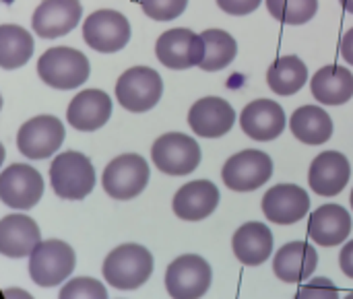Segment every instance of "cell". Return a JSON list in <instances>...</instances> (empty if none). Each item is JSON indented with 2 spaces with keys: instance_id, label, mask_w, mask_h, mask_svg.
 I'll return each instance as SVG.
<instances>
[{
  "instance_id": "1",
  "label": "cell",
  "mask_w": 353,
  "mask_h": 299,
  "mask_svg": "<svg viewBox=\"0 0 353 299\" xmlns=\"http://www.w3.org/2000/svg\"><path fill=\"white\" fill-rule=\"evenodd\" d=\"M103 279L122 291H132L145 285L153 273V254L139 244H122L103 260Z\"/></svg>"
},
{
  "instance_id": "2",
  "label": "cell",
  "mask_w": 353,
  "mask_h": 299,
  "mask_svg": "<svg viewBox=\"0 0 353 299\" xmlns=\"http://www.w3.org/2000/svg\"><path fill=\"white\" fill-rule=\"evenodd\" d=\"M50 184L62 200H83L95 186V169L87 155L79 151L60 153L50 165Z\"/></svg>"
},
{
  "instance_id": "3",
  "label": "cell",
  "mask_w": 353,
  "mask_h": 299,
  "mask_svg": "<svg viewBox=\"0 0 353 299\" xmlns=\"http://www.w3.org/2000/svg\"><path fill=\"white\" fill-rule=\"evenodd\" d=\"M91 66L83 52L66 45L50 48L37 60L39 79L54 89H77L89 79Z\"/></svg>"
},
{
  "instance_id": "4",
  "label": "cell",
  "mask_w": 353,
  "mask_h": 299,
  "mask_svg": "<svg viewBox=\"0 0 353 299\" xmlns=\"http://www.w3.org/2000/svg\"><path fill=\"white\" fill-rule=\"evenodd\" d=\"M163 95V81L157 70L149 66H134L120 74L116 81V99L118 103L132 112L143 114L153 110Z\"/></svg>"
},
{
  "instance_id": "5",
  "label": "cell",
  "mask_w": 353,
  "mask_h": 299,
  "mask_svg": "<svg viewBox=\"0 0 353 299\" xmlns=\"http://www.w3.org/2000/svg\"><path fill=\"white\" fill-rule=\"evenodd\" d=\"M74 250L62 240H46L29 256V277L39 287H56L74 271Z\"/></svg>"
},
{
  "instance_id": "6",
  "label": "cell",
  "mask_w": 353,
  "mask_h": 299,
  "mask_svg": "<svg viewBox=\"0 0 353 299\" xmlns=\"http://www.w3.org/2000/svg\"><path fill=\"white\" fill-rule=\"evenodd\" d=\"M149 184V165L137 153L118 155L108 163L101 176V186L114 200H132Z\"/></svg>"
},
{
  "instance_id": "7",
  "label": "cell",
  "mask_w": 353,
  "mask_h": 299,
  "mask_svg": "<svg viewBox=\"0 0 353 299\" xmlns=\"http://www.w3.org/2000/svg\"><path fill=\"white\" fill-rule=\"evenodd\" d=\"M213 271L199 254L178 256L165 271V289L172 299H201L211 287Z\"/></svg>"
},
{
  "instance_id": "8",
  "label": "cell",
  "mask_w": 353,
  "mask_h": 299,
  "mask_svg": "<svg viewBox=\"0 0 353 299\" xmlns=\"http://www.w3.org/2000/svg\"><path fill=\"white\" fill-rule=\"evenodd\" d=\"M153 165L168 176H188L201 163V147L182 132L161 134L151 147Z\"/></svg>"
},
{
  "instance_id": "9",
  "label": "cell",
  "mask_w": 353,
  "mask_h": 299,
  "mask_svg": "<svg viewBox=\"0 0 353 299\" xmlns=\"http://www.w3.org/2000/svg\"><path fill=\"white\" fill-rule=\"evenodd\" d=\"M271 176H273V159L259 149H244L232 155L221 169L223 184L236 192L259 190L271 180Z\"/></svg>"
},
{
  "instance_id": "10",
  "label": "cell",
  "mask_w": 353,
  "mask_h": 299,
  "mask_svg": "<svg viewBox=\"0 0 353 299\" xmlns=\"http://www.w3.org/2000/svg\"><path fill=\"white\" fill-rule=\"evenodd\" d=\"M205 52H207V45H205L203 35L186 27L163 31L155 43L157 60L172 70H186L192 66H201Z\"/></svg>"
},
{
  "instance_id": "11",
  "label": "cell",
  "mask_w": 353,
  "mask_h": 299,
  "mask_svg": "<svg viewBox=\"0 0 353 299\" xmlns=\"http://www.w3.org/2000/svg\"><path fill=\"white\" fill-rule=\"evenodd\" d=\"M83 39L89 48L101 54L120 52L130 39L128 19L112 8L91 12L83 23Z\"/></svg>"
},
{
  "instance_id": "12",
  "label": "cell",
  "mask_w": 353,
  "mask_h": 299,
  "mask_svg": "<svg viewBox=\"0 0 353 299\" xmlns=\"http://www.w3.org/2000/svg\"><path fill=\"white\" fill-rule=\"evenodd\" d=\"M43 178L25 163H12L0 174V200L12 209H31L41 200Z\"/></svg>"
},
{
  "instance_id": "13",
  "label": "cell",
  "mask_w": 353,
  "mask_h": 299,
  "mask_svg": "<svg viewBox=\"0 0 353 299\" xmlns=\"http://www.w3.org/2000/svg\"><path fill=\"white\" fill-rule=\"evenodd\" d=\"M64 143V126L54 116H35L17 132V147L29 159H46Z\"/></svg>"
},
{
  "instance_id": "14",
  "label": "cell",
  "mask_w": 353,
  "mask_h": 299,
  "mask_svg": "<svg viewBox=\"0 0 353 299\" xmlns=\"http://www.w3.org/2000/svg\"><path fill=\"white\" fill-rule=\"evenodd\" d=\"M310 211V196L302 186L277 184L263 196V213L271 223L294 225Z\"/></svg>"
},
{
  "instance_id": "15",
  "label": "cell",
  "mask_w": 353,
  "mask_h": 299,
  "mask_svg": "<svg viewBox=\"0 0 353 299\" xmlns=\"http://www.w3.org/2000/svg\"><path fill=\"white\" fill-rule=\"evenodd\" d=\"M188 124L201 138H219L234 128L236 112L230 101L221 97H203L192 103L188 112Z\"/></svg>"
},
{
  "instance_id": "16",
  "label": "cell",
  "mask_w": 353,
  "mask_h": 299,
  "mask_svg": "<svg viewBox=\"0 0 353 299\" xmlns=\"http://www.w3.org/2000/svg\"><path fill=\"white\" fill-rule=\"evenodd\" d=\"M83 14L79 0H43L31 19L33 31L43 39H56L70 33Z\"/></svg>"
},
{
  "instance_id": "17",
  "label": "cell",
  "mask_w": 353,
  "mask_h": 299,
  "mask_svg": "<svg viewBox=\"0 0 353 299\" xmlns=\"http://www.w3.org/2000/svg\"><path fill=\"white\" fill-rule=\"evenodd\" d=\"M352 178V165L347 157L339 151L321 153L308 172L310 188L321 196H337L345 190Z\"/></svg>"
},
{
  "instance_id": "18",
  "label": "cell",
  "mask_w": 353,
  "mask_h": 299,
  "mask_svg": "<svg viewBox=\"0 0 353 299\" xmlns=\"http://www.w3.org/2000/svg\"><path fill=\"white\" fill-rule=\"evenodd\" d=\"M240 126L244 134L254 141H275L285 130V112L277 101L256 99L242 110Z\"/></svg>"
},
{
  "instance_id": "19",
  "label": "cell",
  "mask_w": 353,
  "mask_h": 299,
  "mask_svg": "<svg viewBox=\"0 0 353 299\" xmlns=\"http://www.w3.org/2000/svg\"><path fill=\"white\" fill-rule=\"evenodd\" d=\"M219 188L209 180H194L184 184L172 203L176 217L182 221H203L219 207Z\"/></svg>"
},
{
  "instance_id": "20",
  "label": "cell",
  "mask_w": 353,
  "mask_h": 299,
  "mask_svg": "<svg viewBox=\"0 0 353 299\" xmlns=\"http://www.w3.org/2000/svg\"><path fill=\"white\" fill-rule=\"evenodd\" d=\"M112 118V99L101 89H85L72 97L66 110V120L81 132L99 130Z\"/></svg>"
},
{
  "instance_id": "21",
  "label": "cell",
  "mask_w": 353,
  "mask_h": 299,
  "mask_svg": "<svg viewBox=\"0 0 353 299\" xmlns=\"http://www.w3.org/2000/svg\"><path fill=\"white\" fill-rule=\"evenodd\" d=\"M352 215L341 205L319 207L308 221V238L319 246L331 248L343 244L352 234Z\"/></svg>"
},
{
  "instance_id": "22",
  "label": "cell",
  "mask_w": 353,
  "mask_h": 299,
  "mask_svg": "<svg viewBox=\"0 0 353 299\" xmlns=\"http://www.w3.org/2000/svg\"><path fill=\"white\" fill-rule=\"evenodd\" d=\"M319 267V252L308 242H290L273 258V271L283 283H302Z\"/></svg>"
},
{
  "instance_id": "23",
  "label": "cell",
  "mask_w": 353,
  "mask_h": 299,
  "mask_svg": "<svg viewBox=\"0 0 353 299\" xmlns=\"http://www.w3.org/2000/svg\"><path fill=\"white\" fill-rule=\"evenodd\" d=\"M41 234L37 223L27 215H8L0 221V254L25 258L39 246Z\"/></svg>"
},
{
  "instance_id": "24",
  "label": "cell",
  "mask_w": 353,
  "mask_h": 299,
  "mask_svg": "<svg viewBox=\"0 0 353 299\" xmlns=\"http://www.w3.org/2000/svg\"><path fill=\"white\" fill-rule=\"evenodd\" d=\"M236 258L246 267H261L273 252V234L261 221L244 223L232 238Z\"/></svg>"
},
{
  "instance_id": "25",
  "label": "cell",
  "mask_w": 353,
  "mask_h": 299,
  "mask_svg": "<svg viewBox=\"0 0 353 299\" xmlns=\"http://www.w3.org/2000/svg\"><path fill=\"white\" fill-rule=\"evenodd\" d=\"M312 95L325 105H343L353 97V74L350 68L329 64L316 70L310 81Z\"/></svg>"
},
{
  "instance_id": "26",
  "label": "cell",
  "mask_w": 353,
  "mask_h": 299,
  "mask_svg": "<svg viewBox=\"0 0 353 299\" xmlns=\"http://www.w3.org/2000/svg\"><path fill=\"white\" fill-rule=\"evenodd\" d=\"M292 134L304 145H325L333 136V120L319 105H302L290 118Z\"/></svg>"
},
{
  "instance_id": "27",
  "label": "cell",
  "mask_w": 353,
  "mask_h": 299,
  "mask_svg": "<svg viewBox=\"0 0 353 299\" xmlns=\"http://www.w3.org/2000/svg\"><path fill=\"white\" fill-rule=\"evenodd\" d=\"M308 81V68L298 56H281L267 70V83L277 95H294Z\"/></svg>"
},
{
  "instance_id": "28",
  "label": "cell",
  "mask_w": 353,
  "mask_h": 299,
  "mask_svg": "<svg viewBox=\"0 0 353 299\" xmlns=\"http://www.w3.org/2000/svg\"><path fill=\"white\" fill-rule=\"evenodd\" d=\"M33 37L19 25H0V68L14 70L29 62Z\"/></svg>"
},
{
  "instance_id": "29",
  "label": "cell",
  "mask_w": 353,
  "mask_h": 299,
  "mask_svg": "<svg viewBox=\"0 0 353 299\" xmlns=\"http://www.w3.org/2000/svg\"><path fill=\"white\" fill-rule=\"evenodd\" d=\"M201 35L207 45L205 58L201 62V70H207V72L223 70L236 60L238 43H236L234 35H230L223 29H207Z\"/></svg>"
},
{
  "instance_id": "30",
  "label": "cell",
  "mask_w": 353,
  "mask_h": 299,
  "mask_svg": "<svg viewBox=\"0 0 353 299\" xmlns=\"http://www.w3.org/2000/svg\"><path fill=\"white\" fill-rule=\"evenodd\" d=\"M265 4L269 14L285 25H304L319 10V0H267Z\"/></svg>"
},
{
  "instance_id": "31",
  "label": "cell",
  "mask_w": 353,
  "mask_h": 299,
  "mask_svg": "<svg viewBox=\"0 0 353 299\" xmlns=\"http://www.w3.org/2000/svg\"><path fill=\"white\" fill-rule=\"evenodd\" d=\"M58 299H108V291L97 279L77 277L60 289Z\"/></svg>"
},
{
  "instance_id": "32",
  "label": "cell",
  "mask_w": 353,
  "mask_h": 299,
  "mask_svg": "<svg viewBox=\"0 0 353 299\" xmlns=\"http://www.w3.org/2000/svg\"><path fill=\"white\" fill-rule=\"evenodd\" d=\"M139 2L143 12L153 21H174L188 6V0H139Z\"/></svg>"
},
{
  "instance_id": "33",
  "label": "cell",
  "mask_w": 353,
  "mask_h": 299,
  "mask_svg": "<svg viewBox=\"0 0 353 299\" xmlns=\"http://www.w3.org/2000/svg\"><path fill=\"white\" fill-rule=\"evenodd\" d=\"M296 299H339V289L331 279L319 277L302 285L296 293Z\"/></svg>"
},
{
  "instance_id": "34",
  "label": "cell",
  "mask_w": 353,
  "mask_h": 299,
  "mask_svg": "<svg viewBox=\"0 0 353 299\" xmlns=\"http://www.w3.org/2000/svg\"><path fill=\"white\" fill-rule=\"evenodd\" d=\"M217 6L228 12V14H234V17H244V14H250L259 8V4L263 0H215Z\"/></svg>"
},
{
  "instance_id": "35",
  "label": "cell",
  "mask_w": 353,
  "mask_h": 299,
  "mask_svg": "<svg viewBox=\"0 0 353 299\" xmlns=\"http://www.w3.org/2000/svg\"><path fill=\"white\" fill-rule=\"evenodd\" d=\"M339 267L350 279H353V240L343 246V250L339 254Z\"/></svg>"
},
{
  "instance_id": "36",
  "label": "cell",
  "mask_w": 353,
  "mask_h": 299,
  "mask_svg": "<svg viewBox=\"0 0 353 299\" xmlns=\"http://www.w3.org/2000/svg\"><path fill=\"white\" fill-rule=\"evenodd\" d=\"M339 52H341V56H343V60L347 62V64H352L353 66V27L341 37V45H339Z\"/></svg>"
},
{
  "instance_id": "37",
  "label": "cell",
  "mask_w": 353,
  "mask_h": 299,
  "mask_svg": "<svg viewBox=\"0 0 353 299\" xmlns=\"http://www.w3.org/2000/svg\"><path fill=\"white\" fill-rule=\"evenodd\" d=\"M4 298L6 299H33L27 291L23 289H4Z\"/></svg>"
},
{
  "instance_id": "38",
  "label": "cell",
  "mask_w": 353,
  "mask_h": 299,
  "mask_svg": "<svg viewBox=\"0 0 353 299\" xmlns=\"http://www.w3.org/2000/svg\"><path fill=\"white\" fill-rule=\"evenodd\" d=\"M339 2H341V6H343L347 12H352L353 14V0H339Z\"/></svg>"
},
{
  "instance_id": "39",
  "label": "cell",
  "mask_w": 353,
  "mask_h": 299,
  "mask_svg": "<svg viewBox=\"0 0 353 299\" xmlns=\"http://www.w3.org/2000/svg\"><path fill=\"white\" fill-rule=\"evenodd\" d=\"M2 161H4V147H2V143H0V165H2Z\"/></svg>"
},
{
  "instance_id": "40",
  "label": "cell",
  "mask_w": 353,
  "mask_h": 299,
  "mask_svg": "<svg viewBox=\"0 0 353 299\" xmlns=\"http://www.w3.org/2000/svg\"><path fill=\"white\" fill-rule=\"evenodd\" d=\"M350 203H352V211H353V190H352V198H350Z\"/></svg>"
},
{
  "instance_id": "41",
  "label": "cell",
  "mask_w": 353,
  "mask_h": 299,
  "mask_svg": "<svg viewBox=\"0 0 353 299\" xmlns=\"http://www.w3.org/2000/svg\"><path fill=\"white\" fill-rule=\"evenodd\" d=\"M345 299H353V291H352V293H350V296H347V298H345Z\"/></svg>"
},
{
  "instance_id": "42",
  "label": "cell",
  "mask_w": 353,
  "mask_h": 299,
  "mask_svg": "<svg viewBox=\"0 0 353 299\" xmlns=\"http://www.w3.org/2000/svg\"><path fill=\"white\" fill-rule=\"evenodd\" d=\"M0 107H2V97H0Z\"/></svg>"
}]
</instances>
